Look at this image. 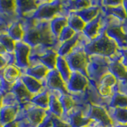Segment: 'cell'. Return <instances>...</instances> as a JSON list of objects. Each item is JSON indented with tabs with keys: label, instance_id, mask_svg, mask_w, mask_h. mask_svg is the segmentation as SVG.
Returning a JSON list of instances; mask_svg holds the SVG:
<instances>
[{
	"label": "cell",
	"instance_id": "1",
	"mask_svg": "<svg viewBox=\"0 0 127 127\" xmlns=\"http://www.w3.org/2000/svg\"><path fill=\"white\" fill-rule=\"evenodd\" d=\"M20 20L25 32L23 42L31 48L41 45L48 49L52 48L57 50L61 43L52 33L49 21H41L32 18Z\"/></svg>",
	"mask_w": 127,
	"mask_h": 127
},
{
	"label": "cell",
	"instance_id": "2",
	"mask_svg": "<svg viewBox=\"0 0 127 127\" xmlns=\"http://www.w3.org/2000/svg\"><path fill=\"white\" fill-rule=\"evenodd\" d=\"M87 56H100L106 58L114 59L118 52V45L114 40L110 39L103 30L95 39L83 45Z\"/></svg>",
	"mask_w": 127,
	"mask_h": 127
},
{
	"label": "cell",
	"instance_id": "3",
	"mask_svg": "<svg viewBox=\"0 0 127 127\" xmlns=\"http://www.w3.org/2000/svg\"><path fill=\"white\" fill-rule=\"evenodd\" d=\"M67 14L68 12L64 9L62 1H41L32 18L50 22L58 15L67 16Z\"/></svg>",
	"mask_w": 127,
	"mask_h": 127
},
{
	"label": "cell",
	"instance_id": "4",
	"mask_svg": "<svg viewBox=\"0 0 127 127\" xmlns=\"http://www.w3.org/2000/svg\"><path fill=\"white\" fill-rule=\"evenodd\" d=\"M83 45L84 43L82 44L79 42L64 58L71 71H78L88 78L87 68L89 62V57L86 53Z\"/></svg>",
	"mask_w": 127,
	"mask_h": 127
},
{
	"label": "cell",
	"instance_id": "5",
	"mask_svg": "<svg viewBox=\"0 0 127 127\" xmlns=\"http://www.w3.org/2000/svg\"><path fill=\"white\" fill-rule=\"evenodd\" d=\"M48 110L33 105V103H27L20 106L17 120H23L29 127H37L45 118Z\"/></svg>",
	"mask_w": 127,
	"mask_h": 127
},
{
	"label": "cell",
	"instance_id": "6",
	"mask_svg": "<svg viewBox=\"0 0 127 127\" xmlns=\"http://www.w3.org/2000/svg\"><path fill=\"white\" fill-rule=\"evenodd\" d=\"M108 64V58L95 55L89 56V62L87 68L88 79L98 83L102 75L109 72Z\"/></svg>",
	"mask_w": 127,
	"mask_h": 127
},
{
	"label": "cell",
	"instance_id": "7",
	"mask_svg": "<svg viewBox=\"0 0 127 127\" xmlns=\"http://www.w3.org/2000/svg\"><path fill=\"white\" fill-rule=\"evenodd\" d=\"M86 116L94 122L99 125V127H114V122L104 107L96 104H90Z\"/></svg>",
	"mask_w": 127,
	"mask_h": 127
},
{
	"label": "cell",
	"instance_id": "8",
	"mask_svg": "<svg viewBox=\"0 0 127 127\" xmlns=\"http://www.w3.org/2000/svg\"><path fill=\"white\" fill-rule=\"evenodd\" d=\"M30 53L31 47L26 43L23 41H18L15 43V48L14 51L15 58L14 65L17 66L22 71H24L30 67Z\"/></svg>",
	"mask_w": 127,
	"mask_h": 127
},
{
	"label": "cell",
	"instance_id": "9",
	"mask_svg": "<svg viewBox=\"0 0 127 127\" xmlns=\"http://www.w3.org/2000/svg\"><path fill=\"white\" fill-rule=\"evenodd\" d=\"M45 88L49 92H59L61 94H69L67 90L66 83L57 69L49 70L44 81Z\"/></svg>",
	"mask_w": 127,
	"mask_h": 127
},
{
	"label": "cell",
	"instance_id": "10",
	"mask_svg": "<svg viewBox=\"0 0 127 127\" xmlns=\"http://www.w3.org/2000/svg\"><path fill=\"white\" fill-rule=\"evenodd\" d=\"M105 33L108 37L116 42L118 46L127 49V31L121 23L106 22Z\"/></svg>",
	"mask_w": 127,
	"mask_h": 127
},
{
	"label": "cell",
	"instance_id": "11",
	"mask_svg": "<svg viewBox=\"0 0 127 127\" xmlns=\"http://www.w3.org/2000/svg\"><path fill=\"white\" fill-rule=\"evenodd\" d=\"M61 118L68 123L71 127H85L90 126L93 122L86 116L84 111L76 106Z\"/></svg>",
	"mask_w": 127,
	"mask_h": 127
},
{
	"label": "cell",
	"instance_id": "12",
	"mask_svg": "<svg viewBox=\"0 0 127 127\" xmlns=\"http://www.w3.org/2000/svg\"><path fill=\"white\" fill-rule=\"evenodd\" d=\"M89 84V79L82 73L71 71L69 80L66 83L68 93H83L86 91Z\"/></svg>",
	"mask_w": 127,
	"mask_h": 127
},
{
	"label": "cell",
	"instance_id": "13",
	"mask_svg": "<svg viewBox=\"0 0 127 127\" xmlns=\"http://www.w3.org/2000/svg\"><path fill=\"white\" fill-rule=\"evenodd\" d=\"M106 26V23L103 22V17L101 12L96 18L86 24L82 33L84 37L88 38L89 41H91L105 30Z\"/></svg>",
	"mask_w": 127,
	"mask_h": 127
},
{
	"label": "cell",
	"instance_id": "14",
	"mask_svg": "<svg viewBox=\"0 0 127 127\" xmlns=\"http://www.w3.org/2000/svg\"><path fill=\"white\" fill-rule=\"evenodd\" d=\"M41 1L35 0H16L17 14L19 19H28L33 17Z\"/></svg>",
	"mask_w": 127,
	"mask_h": 127
},
{
	"label": "cell",
	"instance_id": "15",
	"mask_svg": "<svg viewBox=\"0 0 127 127\" xmlns=\"http://www.w3.org/2000/svg\"><path fill=\"white\" fill-rule=\"evenodd\" d=\"M11 92L15 95L20 106H22L27 104V103H30L33 96V95H32L27 90V88L23 84V83L20 79H18L13 84Z\"/></svg>",
	"mask_w": 127,
	"mask_h": 127
},
{
	"label": "cell",
	"instance_id": "16",
	"mask_svg": "<svg viewBox=\"0 0 127 127\" xmlns=\"http://www.w3.org/2000/svg\"><path fill=\"white\" fill-rule=\"evenodd\" d=\"M120 58L121 57H119L118 58H114L109 61V72L116 78L117 81L123 82L127 87V67L122 63Z\"/></svg>",
	"mask_w": 127,
	"mask_h": 127
},
{
	"label": "cell",
	"instance_id": "17",
	"mask_svg": "<svg viewBox=\"0 0 127 127\" xmlns=\"http://www.w3.org/2000/svg\"><path fill=\"white\" fill-rule=\"evenodd\" d=\"M57 57L58 55L57 50L50 48V49H46L41 56H39L38 57L36 58L34 62L31 65L41 63L43 65H45L49 70L56 69V64H57Z\"/></svg>",
	"mask_w": 127,
	"mask_h": 127
},
{
	"label": "cell",
	"instance_id": "18",
	"mask_svg": "<svg viewBox=\"0 0 127 127\" xmlns=\"http://www.w3.org/2000/svg\"><path fill=\"white\" fill-rule=\"evenodd\" d=\"M20 79L22 80V82L27 88V90L33 95L41 93L43 91L46 90L43 82L39 81L35 78L30 76L28 75L22 73L21 77H20Z\"/></svg>",
	"mask_w": 127,
	"mask_h": 127
},
{
	"label": "cell",
	"instance_id": "19",
	"mask_svg": "<svg viewBox=\"0 0 127 127\" xmlns=\"http://www.w3.org/2000/svg\"><path fill=\"white\" fill-rule=\"evenodd\" d=\"M82 35V33H77L72 38L61 43L57 50V55L63 57H65L67 55H68L75 49V46L80 42Z\"/></svg>",
	"mask_w": 127,
	"mask_h": 127
},
{
	"label": "cell",
	"instance_id": "20",
	"mask_svg": "<svg viewBox=\"0 0 127 127\" xmlns=\"http://www.w3.org/2000/svg\"><path fill=\"white\" fill-rule=\"evenodd\" d=\"M49 70L48 69L45 65H43L41 63H38V64H36L31 65L30 67H28L26 70L24 71L22 73L33 77L36 79H37V80L44 83L47 74L49 73Z\"/></svg>",
	"mask_w": 127,
	"mask_h": 127
},
{
	"label": "cell",
	"instance_id": "21",
	"mask_svg": "<svg viewBox=\"0 0 127 127\" xmlns=\"http://www.w3.org/2000/svg\"><path fill=\"white\" fill-rule=\"evenodd\" d=\"M102 12L101 6L99 5H92L85 9H83L81 10L75 11L74 13L77 14L79 18L83 19V21L86 24L91 22L95 18H96L98 14Z\"/></svg>",
	"mask_w": 127,
	"mask_h": 127
},
{
	"label": "cell",
	"instance_id": "22",
	"mask_svg": "<svg viewBox=\"0 0 127 127\" xmlns=\"http://www.w3.org/2000/svg\"><path fill=\"white\" fill-rule=\"evenodd\" d=\"M19 110L20 106H2L0 109V125L3 126L16 120Z\"/></svg>",
	"mask_w": 127,
	"mask_h": 127
},
{
	"label": "cell",
	"instance_id": "23",
	"mask_svg": "<svg viewBox=\"0 0 127 127\" xmlns=\"http://www.w3.org/2000/svg\"><path fill=\"white\" fill-rule=\"evenodd\" d=\"M2 76L6 82L10 84L14 83L20 79L22 71L14 64H9L2 71Z\"/></svg>",
	"mask_w": 127,
	"mask_h": 127
},
{
	"label": "cell",
	"instance_id": "24",
	"mask_svg": "<svg viewBox=\"0 0 127 127\" xmlns=\"http://www.w3.org/2000/svg\"><path fill=\"white\" fill-rule=\"evenodd\" d=\"M0 14L19 19L17 14L16 0H0Z\"/></svg>",
	"mask_w": 127,
	"mask_h": 127
},
{
	"label": "cell",
	"instance_id": "25",
	"mask_svg": "<svg viewBox=\"0 0 127 127\" xmlns=\"http://www.w3.org/2000/svg\"><path fill=\"white\" fill-rule=\"evenodd\" d=\"M59 92H49V102L48 110L54 116L61 118L64 112L60 100L58 98Z\"/></svg>",
	"mask_w": 127,
	"mask_h": 127
},
{
	"label": "cell",
	"instance_id": "26",
	"mask_svg": "<svg viewBox=\"0 0 127 127\" xmlns=\"http://www.w3.org/2000/svg\"><path fill=\"white\" fill-rule=\"evenodd\" d=\"M7 33L10 37L14 40L15 42L22 41L24 37V28L22 24L21 20L14 22L9 26L7 29Z\"/></svg>",
	"mask_w": 127,
	"mask_h": 127
},
{
	"label": "cell",
	"instance_id": "27",
	"mask_svg": "<svg viewBox=\"0 0 127 127\" xmlns=\"http://www.w3.org/2000/svg\"><path fill=\"white\" fill-rule=\"evenodd\" d=\"M67 26V16L58 15L50 21V29L53 34L58 38L60 33L65 26Z\"/></svg>",
	"mask_w": 127,
	"mask_h": 127
},
{
	"label": "cell",
	"instance_id": "28",
	"mask_svg": "<svg viewBox=\"0 0 127 127\" xmlns=\"http://www.w3.org/2000/svg\"><path fill=\"white\" fill-rule=\"evenodd\" d=\"M56 69L61 75V77L64 79V81L65 82V83H67L70 79L71 71L64 57L58 56L57 59V64H56Z\"/></svg>",
	"mask_w": 127,
	"mask_h": 127
},
{
	"label": "cell",
	"instance_id": "29",
	"mask_svg": "<svg viewBox=\"0 0 127 127\" xmlns=\"http://www.w3.org/2000/svg\"><path fill=\"white\" fill-rule=\"evenodd\" d=\"M67 26L71 28L75 33H82L86 26V23L83 21L81 18H79L74 12H69L67 16Z\"/></svg>",
	"mask_w": 127,
	"mask_h": 127
},
{
	"label": "cell",
	"instance_id": "30",
	"mask_svg": "<svg viewBox=\"0 0 127 127\" xmlns=\"http://www.w3.org/2000/svg\"><path fill=\"white\" fill-rule=\"evenodd\" d=\"M58 98L63 109V112H64L63 116L68 114L75 106V101L72 95H71V94L58 93Z\"/></svg>",
	"mask_w": 127,
	"mask_h": 127
},
{
	"label": "cell",
	"instance_id": "31",
	"mask_svg": "<svg viewBox=\"0 0 127 127\" xmlns=\"http://www.w3.org/2000/svg\"><path fill=\"white\" fill-rule=\"evenodd\" d=\"M49 91L46 89L41 93H38L33 95L30 102L33 103V105L40 107V108L48 110V109H49Z\"/></svg>",
	"mask_w": 127,
	"mask_h": 127
},
{
	"label": "cell",
	"instance_id": "32",
	"mask_svg": "<svg viewBox=\"0 0 127 127\" xmlns=\"http://www.w3.org/2000/svg\"><path fill=\"white\" fill-rule=\"evenodd\" d=\"M109 106L112 109L116 108H126L127 109V95L115 91L112 95V98Z\"/></svg>",
	"mask_w": 127,
	"mask_h": 127
},
{
	"label": "cell",
	"instance_id": "33",
	"mask_svg": "<svg viewBox=\"0 0 127 127\" xmlns=\"http://www.w3.org/2000/svg\"><path fill=\"white\" fill-rule=\"evenodd\" d=\"M101 10L107 15H110L111 17L118 18L119 21L123 22L127 20V16L126 10L123 7L122 4L115 7H104L101 6Z\"/></svg>",
	"mask_w": 127,
	"mask_h": 127
},
{
	"label": "cell",
	"instance_id": "34",
	"mask_svg": "<svg viewBox=\"0 0 127 127\" xmlns=\"http://www.w3.org/2000/svg\"><path fill=\"white\" fill-rule=\"evenodd\" d=\"M110 118L122 125L127 124V109L126 108H116L113 109Z\"/></svg>",
	"mask_w": 127,
	"mask_h": 127
},
{
	"label": "cell",
	"instance_id": "35",
	"mask_svg": "<svg viewBox=\"0 0 127 127\" xmlns=\"http://www.w3.org/2000/svg\"><path fill=\"white\" fill-rule=\"evenodd\" d=\"M0 43L6 48L7 53H14L16 42L8 35L7 32L0 33Z\"/></svg>",
	"mask_w": 127,
	"mask_h": 127
},
{
	"label": "cell",
	"instance_id": "36",
	"mask_svg": "<svg viewBox=\"0 0 127 127\" xmlns=\"http://www.w3.org/2000/svg\"><path fill=\"white\" fill-rule=\"evenodd\" d=\"M98 83V85H104V86L110 87V88H113L114 86L117 85L118 81L116 78H115L110 72H107L104 75H102L101 79H99Z\"/></svg>",
	"mask_w": 127,
	"mask_h": 127
},
{
	"label": "cell",
	"instance_id": "37",
	"mask_svg": "<svg viewBox=\"0 0 127 127\" xmlns=\"http://www.w3.org/2000/svg\"><path fill=\"white\" fill-rule=\"evenodd\" d=\"M76 33H75L71 28H70L68 26H67L64 28L62 31L61 32V33H60L59 37L57 38L58 41L61 44L66 41H68V40H70L71 38H72Z\"/></svg>",
	"mask_w": 127,
	"mask_h": 127
},
{
	"label": "cell",
	"instance_id": "38",
	"mask_svg": "<svg viewBox=\"0 0 127 127\" xmlns=\"http://www.w3.org/2000/svg\"><path fill=\"white\" fill-rule=\"evenodd\" d=\"M3 106H20L15 95L11 92L3 95Z\"/></svg>",
	"mask_w": 127,
	"mask_h": 127
},
{
	"label": "cell",
	"instance_id": "39",
	"mask_svg": "<svg viewBox=\"0 0 127 127\" xmlns=\"http://www.w3.org/2000/svg\"><path fill=\"white\" fill-rule=\"evenodd\" d=\"M53 114H52L49 110H48V113L46 114V116L45 118L43 119V121L41 122L37 127H53Z\"/></svg>",
	"mask_w": 127,
	"mask_h": 127
},
{
	"label": "cell",
	"instance_id": "40",
	"mask_svg": "<svg viewBox=\"0 0 127 127\" xmlns=\"http://www.w3.org/2000/svg\"><path fill=\"white\" fill-rule=\"evenodd\" d=\"M97 89L99 95L102 97H107L109 95H112V88H110L109 87H106L104 85H98Z\"/></svg>",
	"mask_w": 127,
	"mask_h": 127
},
{
	"label": "cell",
	"instance_id": "41",
	"mask_svg": "<svg viewBox=\"0 0 127 127\" xmlns=\"http://www.w3.org/2000/svg\"><path fill=\"white\" fill-rule=\"evenodd\" d=\"M53 127H71V126L67 122L63 120L62 118H57L56 116H53Z\"/></svg>",
	"mask_w": 127,
	"mask_h": 127
},
{
	"label": "cell",
	"instance_id": "42",
	"mask_svg": "<svg viewBox=\"0 0 127 127\" xmlns=\"http://www.w3.org/2000/svg\"><path fill=\"white\" fill-rule=\"evenodd\" d=\"M121 55H122V63L127 67V49H123L121 52Z\"/></svg>",
	"mask_w": 127,
	"mask_h": 127
},
{
	"label": "cell",
	"instance_id": "43",
	"mask_svg": "<svg viewBox=\"0 0 127 127\" xmlns=\"http://www.w3.org/2000/svg\"><path fill=\"white\" fill-rule=\"evenodd\" d=\"M7 62L3 56L0 55V71H2L7 66Z\"/></svg>",
	"mask_w": 127,
	"mask_h": 127
},
{
	"label": "cell",
	"instance_id": "44",
	"mask_svg": "<svg viewBox=\"0 0 127 127\" xmlns=\"http://www.w3.org/2000/svg\"><path fill=\"white\" fill-rule=\"evenodd\" d=\"M2 127H18V122L17 120L8 122L6 124L2 126Z\"/></svg>",
	"mask_w": 127,
	"mask_h": 127
},
{
	"label": "cell",
	"instance_id": "45",
	"mask_svg": "<svg viewBox=\"0 0 127 127\" xmlns=\"http://www.w3.org/2000/svg\"><path fill=\"white\" fill-rule=\"evenodd\" d=\"M7 53V51L6 49V48L4 47L1 43H0V55H2V56H4L5 54Z\"/></svg>",
	"mask_w": 127,
	"mask_h": 127
},
{
	"label": "cell",
	"instance_id": "46",
	"mask_svg": "<svg viewBox=\"0 0 127 127\" xmlns=\"http://www.w3.org/2000/svg\"><path fill=\"white\" fill-rule=\"evenodd\" d=\"M8 27L5 25H3L2 23L0 22V33H3V32H6L7 31Z\"/></svg>",
	"mask_w": 127,
	"mask_h": 127
},
{
	"label": "cell",
	"instance_id": "47",
	"mask_svg": "<svg viewBox=\"0 0 127 127\" xmlns=\"http://www.w3.org/2000/svg\"><path fill=\"white\" fill-rule=\"evenodd\" d=\"M2 102H3V94L2 92H0V109L3 106Z\"/></svg>",
	"mask_w": 127,
	"mask_h": 127
},
{
	"label": "cell",
	"instance_id": "48",
	"mask_svg": "<svg viewBox=\"0 0 127 127\" xmlns=\"http://www.w3.org/2000/svg\"><path fill=\"white\" fill-rule=\"evenodd\" d=\"M122 6H123V7H124V9L126 10V16H127V1L122 2Z\"/></svg>",
	"mask_w": 127,
	"mask_h": 127
},
{
	"label": "cell",
	"instance_id": "49",
	"mask_svg": "<svg viewBox=\"0 0 127 127\" xmlns=\"http://www.w3.org/2000/svg\"><path fill=\"white\" fill-rule=\"evenodd\" d=\"M114 127H127V124H126V125H122V124H118V125H116V126H114Z\"/></svg>",
	"mask_w": 127,
	"mask_h": 127
},
{
	"label": "cell",
	"instance_id": "50",
	"mask_svg": "<svg viewBox=\"0 0 127 127\" xmlns=\"http://www.w3.org/2000/svg\"><path fill=\"white\" fill-rule=\"evenodd\" d=\"M85 127H93V126L90 125V126H85Z\"/></svg>",
	"mask_w": 127,
	"mask_h": 127
},
{
	"label": "cell",
	"instance_id": "51",
	"mask_svg": "<svg viewBox=\"0 0 127 127\" xmlns=\"http://www.w3.org/2000/svg\"><path fill=\"white\" fill-rule=\"evenodd\" d=\"M0 127H2V126H1V125H0Z\"/></svg>",
	"mask_w": 127,
	"mask_h": 127
}]
</instances>
